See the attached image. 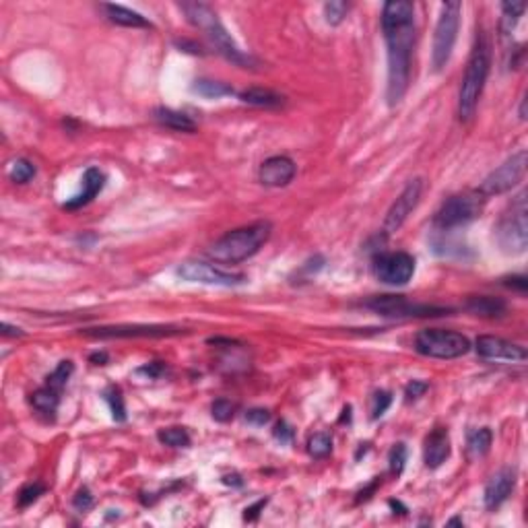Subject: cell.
<instances>
[{"mask_svg":"<svg viewBox=\"0 0 528 528\" xmlns=\"http://www.w3.org/2000/svg\"><path fill=\"white\" fill-rule=\"evenodd\" d=\"M43 493H46V485H43V483H39V481L27 483V485L19 491V495H17V506H19V509L29 508L31 504L38 502L39 495H43Z\"/></svg>","mask_w":528,"mask_h":528,"instance_id":"836d02e7","label":"cell"},{"mask_svg":"<svg viewBox=\"0 0 528 528\" xmlns=\"http://www.w3.org/2000/svg\"><path fill=\"white\" fill-rule=\"evenodd\" d=\"M101 11L105 13V17L116 23V25H122V27H151V21L147 17H143L140 13L133 11V9H126L122 4H101Z\"/></svg>","mask_w":528,"mask_h":528,"instance_id":"7402d4cb","label":"cell"},{"mask_svg":"<svg viewBox=\"0 0 528 528\" xmlns=\"http://www.w3.org/2000/svg\"><path fill=\"white\" fill-rule=\"evenodd\" d=\"M137 373H145L147 378H151V380H157V378H161L163 373H165V366L161 363V361H151V363H147V366H143Z\"/></svg>","mask_w":528,"mask_h":528,"instance_id":"7bdbcfd3","label":"cell"},{"mask_svg":"<svg viewBox=\"0 0 528 528\" xmlns=\"http://www.w3.org/2000/svg\"><path fill=\"white\" fill-rule=\"evenodd\" d=\"M33 176H36V165L29 159H23V157L15 159L9 167V177L15 184H27Z\"/></svg>","mask_w":528,"mask_h":528,"instance_id":"1f68e13d","label":"cell"},{"mask_svg":"<svg viewBox=\"0 0 528 528\" xmlns=\"http://www.w3.org/2000/svg\"><path fill=\"white\" fill-rule=\"evenodd\" d=\"M475 349L479 357L487 361H509V363H522L527 361L528 353L524 347L506 341L502 336H491V334H481L475 343Z\"/></svg>","mask_w":528,"mask_h":528,"instance_id":"9a60e30c","label":"cell"},{"mask_svg":"<svg viewBox=\"0 0 528 528\" xmlns=\"http://www.w3.org/2000/svg\"><path fill=\"white\" fill-rule=\"evenodd\" d=\"M392 405V394L386 390H378L372 396V417L373 419H380L384 413L388 411V407Z\"/></svg>","mask_w":528,"mask_h":528,"instance_id":"8d00e7d4","label":"cell"},{"mask_svg":"<svg viewBox=\"0 0 528 528\" xmlns=\"http://www.w3.org/2000/svg\"><path fill=\"white\" fill-rule=\"evenodd\" d=\"M308 452L314 458H326L333 452V435L328 431H316L308 440Z\"/></svg>","mask_w":528,"mask_h":528,"instance_id":"f546056e","label":"cell"},{"mask_svg":"<svg viewBox=\"0 0 528 528\" xmlns=\"http://www.w3.org/2000/svg\"><path fill=\"white\" fill-rule=\"evenodd\" d=\"M527 163L528 155L524 149L518 151V153H514L497 170H493L490 176L483 180L479 192L483 196H495L509 192L512 188H516L522 182V177L527 174Z\"/></svg>","mask_w":528,"mask_h":528,"instance_id":"30bf717a","label":"cell"},{"mask_svg":"<svg viewBox=\"0 0 528 528\" xmlns=\"http://www.w3.org/2000/svg\"><path fill=\"white\" fill-rule=\"evenodd\" d=\"M467 310L481 318H502L508 304L502 297H491V295H472L467 301Z\"/></svg>","mask_w":528,"mask_h":528,"instance_id":"ffe728a7","label":"cell"},{"mask_svg":"<svg viewBox=\"0 0 528 528\" xmlns=\"http://www.w3.org/2000/svg\"><path fill=\"white\" fill-rule=\"evenodd\" d=\"M108 359H110V357H108V353L105 351L93 353V355L89 357V361H91V363H95V366H105V363H108Z\"/></svg>","mask_w":528,"mask_h":528,"instance_id":"c3c4849f","label":"cell"},{"mask_svg":"<svg viewBox=\"0 0 528 528\" xmlns=\"http://www.w3.org/2000/svg\"><path fill=\"white\" fill-rule=\"evenodd\" d=\"M153 116H155V120L161 126H165L170 130H176V133H195L196 130V122L192 118L184 114V112L172 110V108L159 105V108H155Z\"/></svg>","mask_w":528,"mask_h":528,"instance_id":"44dd1931","label":"cell"},{"mask_svg":"<svg viewBox=\"0 0 528 528\" xmlns=\"http://www.w3.org/2000/svg\"><path fill=\"white\" fill-rule=\"evenodd\" d=\"M73 506L78 512H87V509L93 508V495H91V491L87 490V487H83V490L77 491V495H75V499H73Z\"/></svg>","mask_w":528,"mask_h":528,"instance_id":"f35d334b","label":"cell"},{"mask_svg":"<svg viewBox=\"0 0 528 528\" xmlns=\"http://www.w3.org/2000/svg\"><path fill=\"white\" fill-rule=\"evenodd\" d=\"M223 483H225V485H237V487L244 485V481H242L239 475H227V477H223Z\"/></svg>","mask_w":528,"mask_h":528,"instance_id":"681fc988","label":"cell"},{"mask_svg":"<svg viewBox=\"0 0 528 528\" xmlns=\"http://www.w3.org/2000/svg\"><path fill=\"white\" fill-rule=\"evenodd\" d=\"M363 306L384 318H435L448 316L452 308L444 306H430V304H415L405 295H376L363 301Z\"/></svg>","mask_w":528,"mask_h":528,"instance_id":"9c48e42d","label":"cell"},{"mask_svg":"<svg viewBox=\"0 0 528 528\" xmlns=\"http://www.w3.org/2000/svg\"><path fill=\"white\" fill-rule=\"evenodd\" d=\"M504 285L509 287V289H514V291H518L520 295H524L527 294L528 281L524 274H512V276H506V279H504Z\"/></svg>","mask_w":528,"mask_h":528,"instance_id":"b9f144b4","label":"cell"},{"mask_svg":"<svg viewBox=\"0 0 528 528\" xmlns=\"http://www.w3.org/2000/svg\"><path fill=\"white\" fill-rule=\"evenodd\" d=\"M246 421L250 425L262 428V425H266L271 421V413L266 411V409H250V411L246 413Z\"/></svg>","mask_w":528,"mask_h":528,"instance_id":"60d3db41","label":"cell"},{"mask_svg":"<svg viewBox=\"0 0 528 528\" xmlns=\"http://www.w3.org/2000/svg\"><path fill=\"white\" fill-rule=\"evenodd\" d=\"M460 2H444L442 13L435 25L433 33V48H431V66L435 73L444 71V66L450 62L452 50L458 38V27H460Z\"/></svg>","mask_w":528,"mask_h":528,"instance_id":"52a82bcc","label":"cell"},{"mask_svg":"<svg viewBox=\"0 0 528 528\" xmlns=\"http://www.w3.org/2000/svg\"><path fill=\"white\" fill-rule=\"evenodd\" d=\"M177 276H182L188 283H200V285H215V287H237L248 281V276L242 273H227L221 271L209 262L200 260H186L177 266Z\"/></svg>","mask_w":528,"mask_h":528,"instance_id":"8fae6325","label":"cell"},{"mask_svg":"<svg viewBox=\"0 0 528 528\" xmlns=\"http://www.w3.org/2000/svg\"><path fill=\"white\" fill-rule=\"evenodd\" d=\"M495 239L504 254H524L528 246L527 227V192H520L495 225Z\"/></svg>","mask_w":528,"mask_h":528,"instance_id":"8992f818","label":"cell"},{"mask_svg":"<svg viewBox=\"0 0 528 528\" xmlns=\"http://www.w3.org/2000/svg\"><path fill=\"white\" fill-rule=\"evenodd\" d=\"M450 458V435L446 428H438L425 438L423 460L428 469H440Z\"/></svg>","mask_w":528,"mask_h":528,"instance_id":"ac0fdd59","label":"cell"},{"mask_svg":"<svg viewBox=\"0 0 528 528\" xmlns=\"http://www.w3.org/2000/svg\"><path fill=\"white\" fill-rule=\"evenodd\" d=\"M349 9H351V4L345 2V0H331V2H326V4H324V17H326V23H328V25H341V23L345 21V17H347Z\"/></svg>","mask_w":528,"mask_h":528,"instance_id":"d6a6232c","label":"cell"},{"mask_svg":"<svg viewBox=\"0 0 528 528\" xmlns=\"http://www.w3.org/2000/svg\"><path fill=\"white\" fill-rule=\"evenodd\" d=\"M430 388V384L428 382H423V380H413L407 384V388H405V396H407V403H413V400H417V398H421L425 392Z\"/></svg>","mask_w":528,"mask_h":528,"instance_id":"74e56055","label":"cell"},{"mask_svg":"<svg viewBox=\"0 0 528 528\" xmlns=\"http://www.w3.org/2000/svg\"><path fill=\"white\" fill-rule=\"evenodd\" d=\"M239 99L248 105H254V108H279L285 103V98L276 91L271 89H262V87H250V89H244L239 93Z\"/></svg>","mask_w":528,"mask_h":528,"instance_id":"603a6c76","label":"cell"},{"mask_svg":"<svg viewBox=\"0 0 528 528\" xmlns=\"http://www.w3.org/2000/svg\"><path fill=\"white\" fill-rule=\"evenodd\" d=\"M491 442H493V433H491L490 428L470 431L469 438H467V452H469L470 460L483 458L491 450Z\"/></svg>","mask_w":528,"mask_h":528,"instance_id":"d4e9b609","label":"cell"},{"mask_svg":"<svg viewBox=\"0 0 528 528\" xmlns=\"http://www.w3.org/2000/svg\"><path fill=\"white\" fill-rule=\"evenodd\" d=\"M271 232H273V227L269 221H258L252 225L227 232L209 248L207 254L215 262H223V264L244 262V260H248L260 252V248L269 242Z\"/></svg>","mask_w":528,"mask_h":528,"instance_id":"3957f363","label":"cell"},{"mask_svg":"<svg viewBox=\"0 0 528 528\" xmlns=\"http://www.w3.org/2000/svg\"><path fill=\"white\" fill-rule=\"evenodd\" d=\"M2 334L4 336H23V331H21L19 326H11L9 322H2Z\"/></svg>","mask_w":528,"mask_h":528,"instance_id":"7dc6e473","label":"cell"},{"mask_svg":"<svg viewBox=\"0 0 528 528\" xmlns=\"http://www.w3.org/2000/svg\"><path fill=\"white\" fill-rule=\"evenodd\" d=\"M373 273L386 285L403 287L415 274V258L407 252H378L373 256Z\"/></svg>","mask_w":528,"mask_h":528,"instance_id":"7c38bea8","label":"cell"},{"mask_svg":"<svg viewBox=\"0 0 528 528\" xmlns=\"http://www.w3.org/2000/svg\"><path fill=\"white\" fill-rule=\"evenodd\" d=\"M382 31L388 48V105H398L407 95L411 81V56L415 46V6L407 0H390L382 9Z\"/></svg>","mask_w":528,"mask_h":528,"instance_id":"6da1fadb","label":"cell"},{"mask_svg":"<svg viewBox=\"0 0 528 528\" xmlns=\"http://www.w3.org/2000/svg\"><path fill=\"white\" fill-rule=\"evenodd\" d=\"M516 487V470L506 469L497 470L485 485L483 491V502H485V508L495 509L499 508L506 499L509 497V493Z\"/></svg>","mask_w":528,"mask_h":528,"instance_id":"e0dca14e","label":"cell"},{"mask_svg":"<svg viewBox=\"0 0 528 528\" xmlns=\"http://www.w3.org/2000/svg\"><path fill=\"white\" fill-rule=\"evenodd\" d=\"M60 394L62 392L54 390V388H50V386H41L38 390L31 394V405H33V409L39 413H43V415H48V417H56V413H58L60 407Z\"/></svg>","mask_w":528,"mask_h":528,"instance_id":"cb8c5ba5","label":"cell"},{"mask_svg":"<svg viewBox=\"0 0 528 528\" xmlns=\"http://www.w3.org/2000/svg\"><path fill=\"white\" fill-rule=\"evenodd\" d=\"M527 11V2H504L502 4V38L508 39L514 31V27L518 25V21L522 17V13Z\"/></svg>","mask_w":528,"mask_h":528,"instance_id":"484cf974","label":"cell"},{"mask_svg":"<svg viewBox=\"0 0 528 528\" xmlns=\"http://www.w3.org/2000/svg\"><path fill=\"white\" fill-rule=\"evenodd\" d=\"M103 398L105 403L110 405V411H112V417L118 423H124L126 421V407H124V396H122V390L118 386H108L103 390Z\"/></svg>","mask_w":528,"mask_h":528,"instance_id":"4dcf8cb0","label":"cell"},{"mask_svg":"<svg viewBox=\"0 0 528 528\" xmlns=\"http://www.w3.org/2000/svg\"><path fill=\"white\" fill-rule=\"evenodd\" d=\"M295 174H297V165L291 157L274 155L269 157L260 165L258 180H260V184H264L269 188H283V186H289L294 182Z\"/></svg>","mask_w":528,"mask_h":528,"instance_id":"2e32d148","label":"cell"},{"mask_svg":"<svg viewBox=\"0 0 528 528\" xmlns=\"http://www.w3.org/2000/svg\"><path fill=\"white\" fill-rule=\"evenodd\" d=\"M388 462H390V472L400 477L403 470H405V465H407V446L403 442L394 444L392 446L390 454H388Z\"/></svg>","mask_w":528,"mask_h":528,"instance_id":"e575fe53","label":"cell"},{"mask_svg":"<svg viewBox=\"0 0 528 528\" xmlns=\"http://www.w3.org/2000/svg\"><path fill=\"white\" fill-rule=\"evenodd\" d=\"M211 415L219 423H227L235 415V405L227 398H217L215 403L211 405Z\"/></svg>","mask_w":528,"mask_h":528,"instance_id":"d590c367","label":"cell"},{"mask_svg":"<svg viewBox=\"0 0 528 528\" xmlns=\"http://www.w3.org/2000/svg\"><path fill=\"white\" fill-rule=\"evenodd\" d=\"M485 202H487V196H483L479 190H467V192L450 196L448 200H444V205L435 213L433 225L440 232H452V229L465 227L481 217Z\"/></svg>","mask_w":528,"mask_h":528,"instance_id":"5b68a950","label":"cell"},{"mask_svg":"<svg viewBox=\"0 0 528 528\" xmlns=\"http://www.w3.org/2000/svg\"><path fill=\"white\" fill-rule=\"evenodd\" d=\"M176 46L182 50V52H190V54H202L200 46H196L195 41H188V39H176Z\"/></svg>","mask_w":528,"mask_h":528,"instance_id":"bcb514c9","label":"cell"},{"mask_svg":"<svg viewBox=\"0 0 528 528\" xmlns=\"http://www.w3.org/2000/svg\"><path fill=\"white\" fill-rule=\"evenodd\" d=\"M73 372H75V366H73V361H71V359L60 361L58 366H56V370L46 378V386H50V388H54V390L62 392L64 388H66V384H68V380H71Z\"/></svg>","mask_w":528,"mask_h":528,"instance_id":"83f0119b","label":"cell"},{"mask_svg":"<svg viewBox=\"0 0 528 528\" xmlns=\"http://www.w3.org/2000/svg\"><path fill=\"white\" fill-rule=\"evenodd\" d=\"M192 91L207 99H219L225 95H234V87L221 81H211V78H198L192 85Z\"/></svg>","mask_w":528,"mask_h":528,"instance_id":"4316f807","label":"cell"},{"mask_svg":"<svg viewBox=\"0 0 528 528\" xmlns=\"http://www.w3.org/2000/svg\"><path fill=\"white\" fill-rule=\"evenodd\" d=\"M269 504V499L264 497V499H258L256 504H252V506H248V508L244 509V520H248V522H254L256 518L260 516V512L264 509V506Z\"/></svg>","mask_w":528,"mask_h":528,"instance_id":"ee69618b","label":"cell"},{"mask_svg":"<svg viewBox=\"0 0 528 528\" xmlns=\"http://www.w3.org/2000/svg\"><path fill=\"white\" fill-rule=\"evenodd\" d=\"M491 68V46L485 33H479L472 46L469 64L462 77L460 93H458V116L462 122H469L477 112L481 93L485 89V83L490 77Z\"/></svg>","mask_w":528,"mask_h":528,"instance_id":"277c9868","label":"cell"},{"mask_svg":"<svg viewBox=\"0 0 528 528\" xmlns=\"http://www.w3.org/2000/svg\"><path fill=\"white\" fill-rule=\"evenodd\" d=\"M182 333L184 328L170 324H118V326H99V328L83 331V334L95 338H163Z\"/></svg>","mask_w":528,"mask_h":528,"instance_id":"4fadbf2b","label":"cell"},{"mask_svg":"<svg viewBox=\"0 0 528 528\" xmlns=\"http://www.w3.org/2000/svg\"><path fill=\"white\" fill-rule=\"evenodd\" d=\"M448 524H458V527H462L465 522H462V518H452V520H448Z\"/></svg>","mask_w":528,"mask_h":528,"instance_id":"816d5d0a","label":"cell"},{"mask_svg":"<svg viewBox=\"0 0 528 528\" xmlns=\"http://www.w3.org/2000/svg\"><path fill=\"white\" fill-rule=\"evenodd\" d=\"M415 349L433 359H456L470 351V341L456 331L425 328L415 336Z\"/></svg>","mask_w":528,"mask_h":528,"instance_id":"ba28073f","label":"cell"},{"mask_svg":"<svg viewBox=\"0 0 528 528\" xmlns=\"http://www.w3.org/2000/svg\"><path fill=\"white\" fill-rule=\"evenodd\" d=\"M520 120H527V93H524L522 103H520Z\"/></svg>","mask_w":528,"mask_h":528,"instance_id":"f907efd6","label":"cell"},{"mask_svg":"<svg viewBox=\"0 0 528 528\" xmlns=\"http://www.w3.org/2000/svg\"><path fill=\"white\" fill-rule=\"evenodd\" d=\"M421 195H423V180L421 177H415V180H411L405 186V190L398 195V198L392 202V207L388 209V213H386V219H384L382 234H396L405 225V221L409 219V215L417 209V205L421 200Z\"/></svg>","mask_w":528,"mask_h":528,"instance_id":"5bb4252c","label":"cell"},{"mask_svg":"<svg viewBox=\"0 0 528 528\" xmlns=\"http://www.w3.org/2000/svg\"><path fill=\"white\" fill-rule=\"evenodd\" d=\"M378 485H380V477H376V479H373L372 483H370V485H368L366 490L359 491V493H357V499H355V502H357V504H361V502H368V499L372 497V493L376 491V487H378Z\"/></svg>","mask_w":528,"mask_h":528,"instance_id":"f6af8a7d","label":"cell"},{"mask_svg":"<svg viewBox=\"0 0 528 528\" xmlns=\"http://www.w3.org/2000/svg\"><path fill=\"white\" fill-rule=\"evenodd\" d=\"M103 186H105V174L99 167H87V172L83 174V190L77 196H73L71 200H66L64 209L77 211L81 207L89 205L103 190Z\"/></svg>","mask_w":528,"mask_h":528,"instance_id":"d6986e66","label":"cell"},{"mask_svg":"<svg viewBox=\"0 0 528 528\" xmlns=\"http://www.w3.org/2000/svg\"><path fill=\"white\" fill-rule=\"evenodd\" d=\"M159 442L170 446V448H188L192 444L190 440V433L184 430V428H167V430H161L157 433Z\"/></svg>","mask_w":528,"mask_h":528,"instance_id":"f1b7e54d","label":"cell"},{"mask_svg":"<svg viewBox=\"0 0 528 528\" xmlns=\"http://www.w3.org/2000/svg\"><path fill=\"white\" fill-rule=\"evenodd\" d=\"M273 435L281 442V444H291L294 442V428L287 423V421H279L274 425Z\"/></svg>","mask_w":528,"mask_h":528,"instance_id":"ab89813d","label":"cell"},{"mask_svg":"<svg viewBox=\"0 0 528 528\" xmlns=\"http://www.w3.org/2000/svg\"><path fill=\"white\" fill-rule=\"evenodd\" d=\"M180 11L186 15V19L190 25H195L198 29H202L207 33L209 41L215 46V50L225 60H229L232 64L239 66V68H254L256 58L246 54L234 38L227 33V29L223 27V23L219 21L217 13L205 2H180L177 4Z\"/></svg>","mask_w":528,"mask_h":528,"instance_id":"7a4b0ae2","label":"cell"}]
</instances>
